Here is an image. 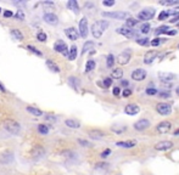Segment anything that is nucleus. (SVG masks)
Instances as JSON below:
<instances>
[{"mask_svg":"<svg viewBox=\"0 0 179 175\" xmlns=\"http://www.w3.org/2000/svg\"><path fill=\"white\" fill-rule=\"evenodd\" d=\"M116 146L121 147V148H133L137 146V141L135 140H128V141H118L116 142Z\"/></svg>","mask_w":179,"mask_h":175,"instance_id":"obj_21","label":"nucleus"},{"mask_svg":"<svg viewBox=\"0 0 179 175\" xmlns=\"http://www.w3.org/2000/svg\"><path fill=\"white\" fill-rule=\"evenodd\" d=\"M88 31H89V27H88V20L86 17H83L80 21H79V35L82 38H86L88 37Z\"/></svg>","mask_w":179,"mask_h":175,"instance_id":"obj_11","label":"nucleus"},{"mask_svg":"<svg viewBox=\"0 0 179 175\" xmlns=\"http://www.w3.org/2000/svg\"><path fill=\"white\" fill-rule=\"evenodd\" d=\"M158 77L163 83H172L173 80L177 79V75L174 73H169V72H160Z\"/></svg>","mask_w":179,"mask_h":175,"instance_id":"obj_14","label":"nucleus"},{"mask_svg":"<svg viewBox=\"0 0 179 175\" xmlns=\"http://www.w3.org/2000/svg\"><path fill=\"white\" fill-rule=\"evenodd\" d=\"M155 14H156L155 9H150V8H147V9L141 10V11L138 14V18H139L140 21H149V20L154 18Z\"/></svg>","mask_w":179,"mask_h":175,"instance_id":"obj_5","label":"nucleus"},{"mask_svg":"<svg viewBox=\"0 0 179 175\" xmlns=\"http://www.w3.org/2000/svg\"><path fill=\"white\" fill-rule=\"evenodd\" d=\"M110 153H111V150H110V148H106L104 152H101L100 156H101V158H106V157H109Z\"/></svg>","mask_w":179,"mask_h":175,"instance_id":"obj_48","label":"nucleus"},{"mask_svg":"<svg viewBox=\"0 0 179 175\" xmlns=\"http://www.w3.org/2000/svg\"><path fill=\"white\" fill-rule=\"evenodd\" d=\"M177 26H178V27H179V22H177Z\"/></svg>","mask_w":179,"mask_h":175,"instance_id":"obj_61","label":"nucleus"},{"mask_svg":"<svg viewBox=\"0 0 179 175\" xmlns=\"http://www.w3.org/2000/svg\"><path fill=\"white\" fill-rule=\"evenodd\" d=\"M0 90H2V91H5V88H4L3 84H0Z\"/></svg>","mask_w":179,"mask_h":175,"instance_id":"obj_58","label":"nucleus"},{"mask_svg":"<svg viewBox=\"0 0 179 175\" xmlns=\"http://www.w3.org/2000/svg\"><path fill=\"white\" fill-rule=\"evenodd\" d=\"M137 43L139 45H143V46H146L149 44V38H138L137 39Z\"/></svg>","mask_w":179,"mask_h":175,"instance_id":"obj_39","label":"nucleus"},{"mask_svg":"<svg viewBox=\"0 0 179 175\" xmlns=\"http://www.w3.org/2000/svg\"><path fill=\"white\" fill-rule=\"evenodd\" d=\"M146 94L150 95V96H154V95L157 94V90L155 89V88H147V89H146Z\"/></svg>","mask_w":179,"mask_h":175,"instance_id":"obj_43","label":"nucleus"},{"mask_svg":"<svg viewBox=\"0 0 179 175\" xmlns=\"http://www.w3.org/2000/svg\"><path fill=\"white\" fill-rule=\"evenodd\" d=\"M113 64H115V56L112 54H110L106 57V66H107V68H112Z\"/></svg>","mask_w":179,"mask_h":175,"instance_id":"obj_32","label":"nucleus"},{"mask_svg":"<svg viewBox=\"0 0 179 175\" xmlns=\"http://www.w3.org/2000/svg\"><path fill=\"white\" fill-rule=\"evenodd\" d=\"M160 4L161 5H169V6H172V5H178L179 2H177V0H174V2H160Z\"/></svg>","mask_w":179,"mask_h":175,"instance_id":"obj_44","label":"nucleus"},{"mask_svg":"<svg viewBox=\"0 0 179 175\" xmlns=\"http://www.w3.org/2000/svg\"><path fill=\"white\" fill-rule=\"evenodd\" d=\"M67 8L69 10H72L74 14H79V11H80V9L78 6V3L76 2V0H69V2L67 3Z\"/></svg>","mask_w":179,"mask_h":175,"instance_id":"obj_22","label":"nucleus"},{"mask_svg":"<svg viewBox=\"0 0 179 175\" xmlns=\"http://www.w3.org/2000/svg\"><path fill=\"white\" fill-rule=\"evenodd\" d=\"M132 58V49H126L123 52H121L117 57V62L120 64H127Z\"/></svg>","mask_w":179,"mask_h":175,"instance_id":"obj_6","label":"nucleus"},{"mask_svg":"<svg viewBox=\"0 0 179 175\" xmlns=\"http://www.w3.org/2000/svg\"><path fill=\"white\" fill-rule=\"evenodd\" d=\"M37 39H38L39 41L44 43V41H46L48 37H46V34H45L44 32H38V34H37Z\"/></svg>","mask_w":179,"mask_h":175,"instance_id":"obj_38","label":"nucleus"},{"mask_svg":"<svg viewBox=\"0 0 179 175\" xmlns=\"http://www.w3.org/2000/svg\"><path fill=\"white\" fill-rule=\"evenodd\" d=\"M158 96L161 99H168V97H171V93L169 91H160L158 93Z\"/></svg>","mask_w":179,"mask_h":175,"instance_id":"obj_42","label":"nucleus"},{"mask_svg":"<svg viewBox=\"0 0 179 175\" xmlns=\"http://www.w3.org/2000/svg\"><path fill=\"white\" fill-rule=\"evenodd\" d=\"M150 29H151V26H150L149 23H144V25H141L139 32L143 33V34H147V33L150 32Z\"/></svg>","mask_w":179,"mask_h":175,"instance_id":"obj_36","label":"nucleus"},{"mask_svg":"<svg viewBox=\"0 0 179 175\" xmlns=\"http://www.w3.org/2000/svg\"><path fill=\"white\" fill-rule=\"evenodd\" d=\"M121 79L123 78V69L122 68H115L111 73V79Z\"/></svg>","mask_w":179,"mask_h":175,"instance_id":"obj_27","label":"nucleus"},{"mask_svg":"<svg viewBox=\"0 0 179 175\" xmlns=\"http://www.w3.org/2000/svg\"><path fill=\"white\" fill-rule=\"evenodd\" d=\"M11 35H12L16 40H20V41L23 40V34L21 33V31H19V29H16V28H15V29H11Z\"/></svg>","mask_w":179,"mask_h":175,"instance_id":"obj_31","label":"nucleus"},{"mask_svg":"<svg viewBox=\"0 0 179 175\" xmlns=\"http://www.w3.org/2000/svg\"><path fill=\"white\" fill-rule=\"evenodd\" d=\"M124 112L128 114V116H135L140 112V107L135 104H129L124 107Z\"/></svg>","mask_w":179,"mask_h":175,"instance_id":"obj_18","label":"nucleus"},{"mask_svg":"<svg viewBox=\"0 0 179 175\" xmlns=\"http://www.w3.org/2000/svg\"><path fill=\"white\" fill-rule=\"evenodd\" d=\"M33 153H34V156H38V157H42V156L44 154V150H43L42 147H37V148H34V151H33Z\"/></svg>","mask_w":179,"mask_h":175,"instance_id":"obj_40","label":"nucleus"},{"mask_svg":"<svg viewBox=\"0 0 179 175\" xmlns=\"http://www.w3.org/2000/svg\"><path fill=\"white\" fill-rule=\"evenodd\" d=\"M12 16H14L12 11H10V10H6V11H4V17H12Z\"/></svg>","mask_w":179,"mask_h":175,"instance_id":"obj_52","label":"nucleus"},{"mask_svg":"<svg viewBox=\"0 0 179 175\" xmlns=\"http://www.w3.org/2000/svg\"><path fill=\"white\" fill-rule=\"evenodd\" d=\"M68 84L73 88V89H78L79 85H80V81L77 77H68Z\"/></svg>","mask_w":179,"mask_h":175,"instance_id":"obj_25","label":"nucleus"},{"mask_svg":"<svg viewBox=\"0 0 179 175\" xmlns=\"http://www.w3.org/2000/svg\"><path fill=\"white\" fill-rule=\"evenodd\" d=\"M16 18H17V20H21V21L25 20V14H23L22 10H19V11H17V14H16Z\"/></svg>","mask_w":179,"mask_h":175,"instance_id":"obj_45","label":"nucleus"},{"mask_svg":"<svg viewBox=\"0 0 179 175\" xmlns=\"http://www.w3.org/2000/svg\"><path fill=\"white\" fill-rule=\"evenodd\" d=\"M109 164L107 163H98L96 164V168H106Z\"/></svg>","mask_w":179,"mask_h":175,"instance_id":"obj_54","label":"nucleus"},{"mask_svg":"<svg viewBox=\"0 0 179 175\" xmlns=\"http://www.w3.org/2000/svg\"><path fill=\"white\" fill-rule=\"evenodd\" d=\"M175 94L179 96V86H177V89H175Z\"/></svg>","mask_w":179,"mask_h":175,"instance_id":"obj_59","label":"nucleus"},{"mask_svg":"<svg viewBox=\"0 0 179 175\" xmlns=\"http://www.w3.org/2000/svg\"><path fill=\"white\" fill-rule=\"evenodd\" d=\"M38 131L43 135H46L49 133V127H46L45 124H39L38 125Z\"/></svg>","mask_w":179,"mask_h":175,"instance_id":"obj_37","label":"nucleus"},{"mask_svg":"<svg viewBox=\"0 0 179 175\" xmlns=\"http://www.w3.org/2000/svg\"><path fill=\"white\" fill-rule=\"evenodd\" d=\"M103 4H104V6H113L116 3L113 2V0H109V2L105 0V2H103Z\"/></svg>","mask_w":179,"mask_h":175,"instance_id":"obj_49","label":"nucleus"},{"mask_svg":"<svg viewBox=\"0 0 179 175\" xmlns=\"http://www.w3.org/2000/svg\"><path fill=\"white\" fill-rule=\"evenodd\" d=\"M44 6H54V3L52 2H44V3H42Z\"/></svg>","mask_w":179,"mask_h":175,"instance_id":"obj_55","label":"nucleus"},{"mask_svg":"<svg viewBox=\"0 0 179 175\" xmlns=\"http://www.w3.org/2000/svg\"><path fill=\"white\" fill-rule=\"evenodd\" d=\"M109 26H110L109 21H105V20H100V21L94 22L93 26H92V34H93V37L95 39L101 38V35L109 28Z\"/></svg>","mask_w":179,"mask_h":175,"instance_id":"obj_1","label":"nucleus"},{"mask_svg":"<svg viewBox=\"0 0 179 175\" xmlns=\"http://www.w3.org/2000/svg\"><path fill=\"white\" fill-rule=\"evenodd\" d=\"M46 66H48V67H49V69H50V71H52L54 73H59V72L61 71V69H60V67H59V66H57L54 61L48 60V61H46Z\"/></svg>","mask_w":179,"mask_h":175,"instance_id":"obj_29","label":"nucleus"},{"mask_svg":"<svg viewBox=\"0 0 179 175\" xmlns=\"http://www.w3.org/2000/svg\"><path fill=\"white\" fill-rule=\"evenodd\" d=\"M27 49L31 51V52H33V54H35L37 56H39V57H43V52L40 51V50H38L35 46H33V45H28L27 46Z\"/></svg>","mask_w":179,"mask_h":175,"instance_id":"obj_35","label":"nucleus"},{"mask_svg":"<svg viewBox=\"0 0 179 175\" xmlns=\"http://www.w3.org/2000/svg\"><path fill=\"white\" fill-rule=\"evenodd\" d=\"M112 93H113L115 96H120V94H121L120 88H118V86H115V88H113V90H112Z\"/></svg>","mask_w":179,"mask_h":175,"instance_id":"obj_50","label":"nucleus"},{"mask_svg":"<svg viewBox=\"0 0 179 175\" xmlns=\"http://www.w3.org/2000/svg\"><path fill=\"white\" fill-rule=\"evenodd\" d=\"M173 147V142L172 141H168V140H164V141H160L155 145V150L156 151H167V150H171Z\"/></svg>","mask_w":179,"mask_h":175,"instance_id":"obj_15","label":"nucleus"},{"mask_svg":"<svg viewBox=\"0 0 179 175\" xmlns=\"http://www.w3.org/2000/svg\"><path fill=\"white\" fill-rule=\"evenodd\" d=\"M116 32L118 34H122V35L129 38V39H132V38H135V40L138 39V32L134 28L132 29V28H127V27H121V28H117Z\"/></svg>","mask_w":179,"mask_h":175,"instance_id":"obj_4","label":"nucleus"},{"mask_svg":"<svg viewBox=\"0 0 179 175\" xmlns=\"http://www.w3.org/2000/svg\"><path fill=\"white\" fill-rule=\"evenodd\" d=\"M171 28L168 27V26H161V27H158L156 31H155V33L158 35V34H167V32L169 31Z\"/></svg>","mask_w":179,"mask_h":175,"instance_id":"obj_34","label":"nucleus"},{"mask_svg":"<svg viewBox=\"0 0 179 175\" xmlns=\"http://www.w3.org/2000/svg\"><path fill=\"white\" fill-rule=\"evenodd\" d=\"M111 84H112V79L111 78H105L104 81H103V86L104 88H110Z\"/></svg>","mask_w":179,"mask_h":175,"instance_id":"obj_41","label":"nucleus"},{"mask_svg":"<svg viewBox=\"0 0 179 175\" xmlns=\"http://www.w3.org/2000/svg\"><path fill=\"white\" fill-rule=\"evenodd\" d=\"M54 50L65 56H68V46L63 40H56L54 44Z\"/></svg>","mask_w":179,"mask_h":175,"instance_id":"obj_7","label":"nucleus"},{"mask_svg":"<svg viewBox=\"0 0 179 175\" xmlns=\"http://www.w3.org/2000/svg\"><path fill=\"white\" fill-rule=\"evenodd\" d=\"M77 54H78V51H77V46H76V45H72V46L69 48V52H68V56H67L68 60H69V61L76 60Z\"/></svg>","mask_w":179,"mask_h":175,"instance_id":"obj_28","label":"nucleus"},{"mask_svg":"<svg viewBox=\"0 0 179 175\" xmlns=\"http://www.w3.org/2000/svg\"><path fill=\"white\" fill-rule=\"evenodd\" d=\"M137 25H138V20H135V18H133V17H128V18L126 20V26H124V27L132 28V29H133Z\"/></svg>","mask_w":179,"mask_h":175,"instance_id":"obj_30","label":"nucleus"},{"mask_svg":"<svg viewBox=\"0 0 179 175\" xmlns=\"http://www.w3.org/2000/svg\"><path fill=\"white\" fill-rule=\"evenodd\" d=\"M146 74H147V73H146L145 69L138 68V69H135V71L132 72L130 77H132V79L135 80V81H141V80H144V79L146 78Z\"/></svg>","mask_w":179,"mask_h":175,"instance_id":"obj_12","label":"nucleus"},{"mask_svg":"<svg viewBox=\"0 0 179 175\" xmlns=\"http://www.w3.org/2000/svg\"><path fill=\"white\" fill-rule=\"evenodd\" d=\"M167 34H168V35H174V34H177V31H171V29H169V31L167 32Z\"/></svg>","mask_w":179,"mask_h":175,"instance_id":"obj_56","label":"nucleus"},{"mask_svg":"<svg viewBox=\"0 0 179 175\" xmlns=\"http://www.w3.org/2000/svg\"><path fill=\"white\" fill-rule=\"evenodd\" d=\"M122 85L123 86H128V81L127 80H122Z\"/></svg>","mask_w":179,"mask_h":175,"instance_id":"obj_57","label":"nucleus"},{"mask_svg":"<svg viewBox=\"0 0 179 175\" xmlns=\"http://www.w3.org/2000/svg\"><path fill=\"white\" fill-rule=\"evenodd\" d=\"M94 46H95L94 41H85V43H84V45H83L82 55H84V54H86L88 51H90L92 49H94Z\"/></svg>","mask_w":179,"mask_h":175,"instance_id":"obj_26","label":"nucleus"},{"mask_svg":"<svg viewBox=\"0 0 179 175\" xmlns=\"http://www.w3.org/2000/svg\"><path fill=\"white\" fill-rule=\"evenodd\" d=\"M95 66H96L95 61L89 60V61L86 62V64H85V72H90V71H93V69L95 68Z\"/></svg>","mask_w":179,"mask_h":175,"instance_id":"obj_33","label":"nucleus"},{"mask_svg":"<svg viewBox=\"0 0 179 175\" xmlns=\"http://www.w3.org/2000/svg\"><path fill=\"white\" fill-rule=\"evenodd\" d=\"M156 57H157V51H156V50H150V51H147V52L145 54V56H144V63L150 64V63H152V62L155 61Z\"/></svg>","mask_w":179,"mask_h":175,"instance_id":"obj_19","label":"nucleus"},{"mask_svg":"<svg viewBox=\"0 0 179 175\" xmlns=\"http://www.w3.org/2000/svg\"><path fill=\"white\" fill-rule=\"evenodd\" d=\"M122 95H123V97H129L132 95V90L128 89V88H126V89L123 90V93H122Z\"/></svg>","mask_w":179,"mask_h":175,"instance_id":"obj_47","label":"nucleus"},{"mask_svg":"<svg viewBox=\"0 0 179 175\" xmlns=\"http://www.w3.org/2000/svg\"><path fill=\"white\" fill-rule=\"evenodd\" d=\"M0 12H2V9H0Z\"/></svg>","mask_w":179,"mask_h":175,"instance_id":"obj_62","label":"nucleus"},{"mask_svg":"<svg viewBox=\"0 0 179 175\" xmlns=\"http://www.w3.org/2000/svg\"><path fill=\"white\" fill-rule=\"evenodd\" d=\"M160 41H161V39L156 38V39H154V40L151 41V45H152V46H157V45L160 44Z\"/></svg>","mask_w":179,"mask_h":175,"instance_id":"obj_53","label":"nucleus"},{"mask_svg":"<svg viewBox=\"0 0 179 175\" xmlns=\"http://www.w3.org/2000/svg\"><path fill=\"white\" fill-rule=\"evenodd\" d=\"M169 16H168V14H167V11H162L161 14H160V16H158V20L160 21H163V20H166V18H168Z\"/></svg>","mask_w":179,"mask_h":175,"instance_id":"obj_46","label":"nucleus"},{"mask_svg":"<svg viewBox=\"0 0 179 175\" xmlns=\"http://www.w3.org/2000/svg\"><path fill=\"white\" fill-rule=\"evenodd\" d=\"M65 124L68 127V128H72V129H78L80 128V123L76 119H66L65 121Z\"/></svg>","mask_w":179,"mask_h":175,"instance_id":"obj_23","label":"nucleus"},{"mask_svg":"<svg viewBox=\"0 0 179 175\" xmlns=\"http://www.w3.org/2000/svg\"><path fill=\"white\" fill-rule=\"evenodd\" d=\"M43 20H44L45 23H48L50 26H56L59 23V17L54 12H46V14H44Z\"/></svg>","mask_w":179,"mask_h":175,"instance_id":"obj_10","label":"nucleus"},{"mask_svg":"<svg viewBox=\"0 0 179 175\" xmlns=\"http://www.w3.org/2000/svg\"><path fill=\"white\" fill-rule=\"evenodd\" d=\"M104 17H107V18H113V20H118V21H122V20H126L128 18V14L124 12V11H113V12H103L101 14Z\"/></svg>","mask_w":179,"mask_h":175,"instance_id":"obj_3","label":"nucleus"},{"mask_svg":"<svg viewBox=\"0 0 179 175\" xmlns=\"http://www.w3.org/2000/svg\"><path fill=\"white\" fill-rule=\"evenodd\" d=\"M78 142H79L80 145H83L84 147H89V146H92L90 144H89L88 141H85V140H78Z\"/></svg>","mask_w":179,"mask_h":175,"instance_id":"obj_51","label":"nucleus"},{"mask_svg":"<svg viewBox=\"0 0 179 175\" xmlns=\"http://www.w3.org/2000/svg\"><path fill=\"white\" fill-rule=\"evenodd\" d=\"M174 135H175V136H177V135H179V130H177V131L174 133Z\"/></svg>","mask_w":179,"mask_h":175,"instance_id":"obj_60","label":"nucleus"},{"mask_svg":"<svg viewBox=\"0 0 179 175\" xmlns=\"http://www.w3.org/2000/svg\"><path fill=\"white\" fill-rule=\"evenodd\" d=\"M65 34H66V37L69 39V40H77L78 38H79V33H78V31L74 28V27H68V28H66L65 29Z\"/></svg>","mask_w":179,"mask_h":175,"instance_id":"obj_16","label":"nucleus"},{"mask_svg":"<svg viewBox=\"0 0 179 175\" xmlns=\"http://www.w3.org/2000/svg\"><path fill=\"white\" fill-rule=\"evenodd\" d=\"M88 135L90 139L93 140H103L105 137V133L99 130V129H92V130H89L88 131Z\"/></svg>","mask_w":179,"mask_h":175,"instance_id":"obj_17","label":"nucleus"},{"mask_svg":"<svg viewBox=\"0 0 179 175\" xmlns=\"http://www.w3.org/2000/svg\"><path fill=\"white\" fill-rule=\"evenodd\" d=\"M26 110H27V112H29L31 114H33V116H35V117H40V116H43V112H42L39 108H37V107L27 106Z\"/></svg>","mask_w":179,"mask_h":175,"instance_id":"obj_24","label":"nucleus"},{"mask_svg":"<svg viewBox=\"0 0 179 175\" xmlns=\"http://www.w3.org/2000/svg\"><path fill=\"white\" fill-rule=\"evenodd\" d=\"M14 159V154L11 152H3V153H0V163H3V164H9L11 163Z\"/></svg>","mask_w":179,"mask_h":175,"instance_id":"obj_20","label":"nucleus"},{"mask_svg":"<svg viewBox=\"0 0 179 175\" xmlns=\"http://www.w3.org/2000/svg\"><path fill=\"white\" fill-rule=\"evenodd\" d=\"M133 128H134L137 131H144V130H146V129L150 128V122H149L147 119H145V118L139 119L138 122L134 123Z\"/></svg>","mask_w":179,"mask_h":175,"instance_id":"obj_13","label":"nucleus"},{"mask_svg":"<svg viewBox=\"0 0 179 175\" xmlns=\"http://www.w3.org/2000/svg\"><path fill=\"white\" fill-rule=\"evenodd\" d=\"M171 129H172V123L169 121H162L156 127V130L158 134H167L171 131Z\"/></svg>","mask_w":179,"mask_h":175,"instance_id":"obj_9","label":"nucleus"},{"mask_svg":"<svg viewBox=\"0 0 179 175\" xmlns=\"http://www.w3.org/2000/svg\"><path fill=\"white\" fill-rule=\"evenodd\" d=\"M178 49H179V45H178Z\"/></svg>","mask_w":179,"mask_h":175,"instance_id":"obj_63","label":"nucleus"},{"mask_svg":"<svg viewBox=\"0 0 179 175\" xmlns=\"http://www.w3.org/2000/svg\"><path fill=\"white\" fill-rule=\"evenodd\" d=\"M3 127L6 131H9L12 135H19L21 131V125L14 119H5L3 122Z\"/></svg>","mask_w":179,"mask_h":175,"instance_id":"obj_2","label":"nucleus"},{"mask_svg":"<svg viewBox=\"0 0 179 175\" xmlns=\"http://www.w3.org/2000/svg\"><path fill=\"white\" fill-rule=\"evenodd\" d=\"M156 111L158 114L161 116H168L171 114L172 112V106L169 104H166V102H162V104H157L156 105Z\"/></svg>","mask_w":179,"mask_h":175,"instance_id":"obj_8","label":"nucleus"}]
</instances>
